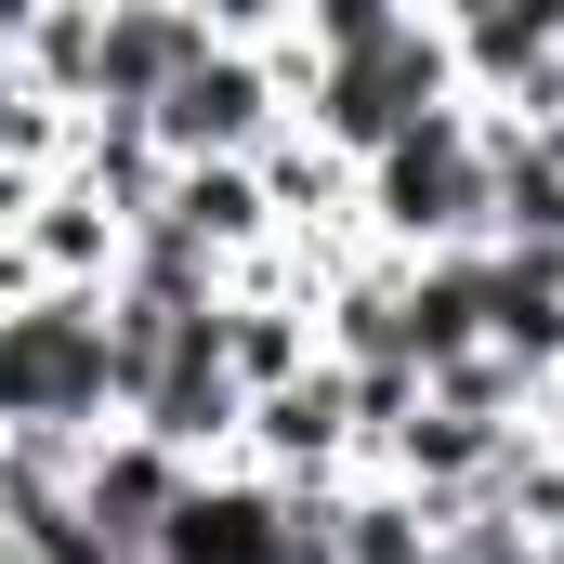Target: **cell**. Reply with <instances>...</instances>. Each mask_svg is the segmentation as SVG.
I'll return each instance as SVG.
<instances>
[{
	"mask_svg": "<svg viewBox=\"0 0 564 564\" xmlns=\"http://www.w3.org/2000/svg\"><path fill=\"white\" fill-rule=\"evenodd\" d=\"M446 66L473 119H564V0H473L446 13Z\"/></svg>",
	"mask_w": 564,
	"mask_h": 564,
	"instance_id": "3957f363",
	"label": "cell"
},
{
	"mask_svg": "<svg viewBox=\"0 0 564 564\" xmlns=\"http://www.w3.org/2000/svg\"><path fill=\"white\" fill-rule=\"evenodd\" d=\"M184 486H197V473H184L171 446H144V433H106V446H79V525H93L119 564H144V552H158V525L184 512Z\"/></svg>",
	"mask_w": 564,
	"mask_h": 564,
	"instance_id": "5b68a950",
	"label": "cell"
},
{
	"mask_svg": "<svg viewBox=\"0 0 564 564\" xmlns=\"http://www.w3.org/2000/svg\"><path fill=\"white\" fill-rule=\"evenodd\" d=\"M13 263H26V289H119V250H132V224L106 210V197H79V184H53L13 237H0Z\"/></svg>",
	"mask_w": 564,
	"mask_h": 564,
	"instance_id": "9c48e42d",
	"label": "cell"
},
{
	"mask_svg": "<svg viewBox=\"0 0 564 564\" xmlns=\"http://www.w3.org/2000/svg\"><path fill=\"white\" fill-rule=\"evenodd\" d=\"M210 26H224V13H197V0H93V93H79V119L144 132L158 93L210 53Z\"/></svg>",
	"mask_w": 564,
	"mask_h": 564,
	"instance_id": "277c9868",
	"label": "cell"
},
{
	"mask_svg": "<svg viewBox=\"0 0 564 564\" xmlns=\"http://www.w3.org/2000/svg\"><path fill=\"white\" fill-rule=\"evenodd\" d=\"M144 564H289V499L250 486V473H197Z\"/></svg>",
	"mask_w": 564,
	"mask_h": 564,
	"instance_id": "8992f818",
	"label": "cell"
},
{
	"mask_svg": "<svg viewBox=\"0 0 564 564\" xmlns=\"http://www.w3.org/2000/svg\"><path fill=\"white\" fill-rule=\"evenodd\" d=\"M473 289H486V355L564 381V250H473Z\"/></svg>",
	"mask_w": 564,
	"mask_h": 564,
	"instance_id": "52a82bcc",
	"label": "cell"
},
{
	"mask_svg": "<svg viewBox=\"0 0 564 564\" xmlns=\"http://www.w3.org/2000/svg\"><path fill=\"white\" fill-rule=\"evenodd\" d=\"M486 210L499 250H564V119H486Z\"/></svg>",
	"mask_w": 564,
	"mask_h": 564,
	"instance_id": "ba28073f",
	"label": "cell"
},
{
	"mask_svg": "<svg viewBox=\"0 0 564 564\" xmlns=\"http://www.w3.org/2000/svg\"><path fill=\"white\" fill-rule=\"evenodd\" d=\"M355 237L381 263H459V250H499V210H486V119L473 106H433L421 132H394L355 171Z\"/></svg>",
	"mask_w": 564,
	"mask_h": 564,
	"instance_id": "7a4b0ae2",
	"label": "cell"
},
{
	"mask_svg": "<svg viewBox=\"0 0 564 564\" xmlns=\"http://www.w3.org/2000/svg\"><path fill=\"white\" fill-rule=\"evenodd\" d=\"M158 224H184V237H197V250H210L224 276H250V263L276 250L263 171H237V158H224V171H171V184H158Z\"/></svg>",
	"mask_w": 564,
	"mask_h": 564,
	"instance_id": "30bf717a",
	"label": "cell"
},
{
	"mask_svg": "<svg viewBox=\"0 0 564 564\" xmlns=\"http://www.w3.org/2000/svg\"><path fill=\"white\" fill-rule=\"evenodd\" d=\"M119 433V341H106V289H26L0 302V446H106Z\"/></svg>",
	"mask_w": 564,
	"mask_h": 564,
	"instance_id": "6da1fadb",
	"label": "cell"
}]
</instances>
